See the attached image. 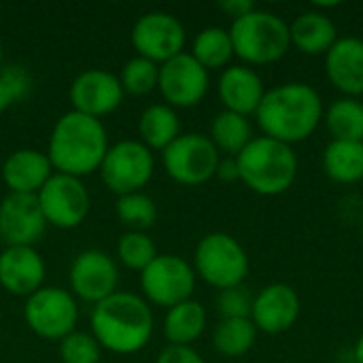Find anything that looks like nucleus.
<instances>
[{
  "label": "nucleus",
  "mask_w": 363,
  "mask_h": 363,
  "mask_svg": "<svg viewBox=\"0 0 363 363\" xmlns=\"http://www.w3.org/2000/svg\"><path fill=\"white\" fill-rule=\"evenodd\" d=\"M323 111L321 94L313 85L291 81L266 89L255 119L264 136L294 147L315 134Z\"/></svg>",
  "instance_id": "f257e3e1"
},
{
  "label": "nucleus",
  "mask_w": 363,
  "mask_h": 363,
  "mask_svg": "<svg viewBox=\"0 0 363 363\" xmlns=\"http://www.w3.org/2000/svg\"><path fill=\"white\" fill-rule=\"evenodd\" d=\"M108 147L106 128L100 119L68 111L51 130L47 157L55 172L83 179L100 170Z\"/></svg>",
  "instance_id": "f03ea898"
},
{
  "label": "nucleus",
  "mask_w": 363,
  "mask_h": 363,
  "mask_svg": "<svg viewBox=\"0 0 363 363\" xmlns=\"http://www.w3.org/2000/svg\"><path fill=\"white\" fill-rule=\"evenodd\" d=\"M91 336L117 355L143 351L153 336V311L147 300L130 291H115L91 311Z\"/></svg>",
  "instance_id": "7ed1b4c3"
},
{
  "label": "nucleus",
  "mask_w": 363,
  "mask_h": 363,
  "mask_svg": "<svg viewBox=\"0 0 363 363\" xmlns=\"http://www.w3.org/2000/svg\"><path fill=\"white\" fill-rule=\"evenodd\" d=\"M240 181L255 194L272 198L285 194L298 177V155L294 147L255 136L238 155Z\"/></svg>",
  "instance_id": "20e7f679"
},
{
  "label": "nucleus",
  "mask_w": 363,
  "mask_h": 363,
  "mask_svg": "<svg viewBox=\"0 0 363 363\" xmlns=\"http://www.w3.org/2000/svg\"><path fill=\"white\" fill-rule=\"evenodd\" d=\"M234 55L245 66H266L279 62L291 47L289 23L270 11L253 9L230 26Z\"/></svg>",
  "instance_id": "39448f33"
},
{
  "label": "nucleus",
  "mask_w": 363,
  "mask_h": 363,
  "mask_svg": "<svg viewBox=\"0 0 363 363\" xmlns=\"http://www.w3.org/2000/svg\"><path fill=\"white\" fill-rule=\"evenodd\" d=\"M194 270L206 285L223 291L242 285L249 274V255L232 234L211 232L196 245Z\"/></svg>",
  "instance_id": "423d86ee"
},
{
  "label": "nucleus",
  "mask_w": 363,
  "mask_h": 363,
  "mask_svg": "<svg viewBox=\"0 0 363 363\" xmlns=\"http://www.w3.org/2000/svg\"><path fill=\"white\" fill-rule=\"evenodd\" d=\"M221 153L211 143L208 136L189 132L181 134L170 147L162 151V164L166 174L187 187H198L208 183L219 166Z\"/></svg>",
  "instance_id": "0eeeda50"
},
{
  "label": "nucleus",
  "mask_w": 363,
  "mask_h": 363,
  "mask_svg": "<svg viewBox=\"0 0 363 363\" xmlns=\"http://www.w3.org/2000/svg\"><path fill=\"white\" fill-rule=\"evenodd\" d=\"M153 170V151L147 149L140 140L125 138L108 147L98 172L108 191L119 198L125 194L143 191V187L151 181Z\"/></svg>",
  "instance_id": "6e6552de"
},
{
  "label": "nucleus",
  "mask_w": 363,
  "mask_h": 363,
  "mask_svg": "<svg viewBox=\"0 0 363 363\" xmlns=\"http://www.w3.org/2000/svg\"><path fill=\"white\" fill-rule=\"evenodd\" d=\"M23 319L38 338L64 340L77 328L79 306L70 291L62 287H40L26 298Z\"/></svg>",
  "instance_id": "1a4fd4ad"
},
{
  "label": "nucleus",
  "mask_w": 363,
  "mask_h": 363,
  "mask_svg": "<svg viewBox=\"0 0 363 363\" xmlns=\"http://www.w3.org/2000/svg\"><path fill=\"white\" fill-rule=\"evenodd\" d=\"M140 287L149 304L172 308L191 300L196 289V270L179 255H157L140 272Z\"/></svg>",
  "instance_id": "9d476101"
},
{
  "label": "nucleus",
  "mask_w": 363,
  "mask_h": 363,
  "mask_svg": "<svg viewBox=\"0 0 363 363\" xmlns=\"http://www.w3.org/2000/svg\"><path fill=\"white\" fill-rule=\"evenodd\" d=\"M40 211L47 219V225L60 230L79 228L91 208V198L81 179L53 172L51 179L36 194Z\"/></svg>",
  "instance_id": "9b49d317"
},
{
  "label": "nucleus",
  "mask_w": 363,
  "mask_h": 363,
  "mask_svg": "<svg viewBox=\"0 0 363 363\" xmlns=\"http://www.w3.org/2000/svg\"><path fill=\"white\" fill-rule=\"evenodd\" d=\"M132 47L136 55L147 57L155 64H164L185 49V28L172 13L151 11L136 19L132 28Z\"/></svg>",
  "instance_id": "f8f14e48"
},
{
  "label": "nucleus",
  "mask_w": 363,
  "mask_h": 363,
  "mask_svg": "<svg viewBox=\"0 0 363 363\" xmlns=\"http://www.w3.org/2000/svg\"><path fill=\"white\" fill-rule=\"evenodd\" d=\"M208 70L202 68L187 51L160 64L157 89L164 102L172 108L198 106L208 94Z\"/></svg>",
  "instance_id": "ddd939ff"
},
{
  "label": "nucleus",
  "mask_w": 363,
  "mask_h": 363,
  "mask_svg": "<svg viewBox=\"0 0 363 363\" xmlns=\"http://www.w3.org/2000/svg\"><path fill=\"white\" fill-rule=\"evenodd\" d=\"M68 281L72 296L96 306L117 291L119 268L108 253L100 249H87L72 259Z\"/></svg>",
  "instance_id": "4468645a"
},
{
  "label": "nucleus",
  "mask_w": 363,
  "mask_h": 363,
  "mask_svg": "<svg viewBox=\"0 0 363 363\" xmlns=\"http://www.w3.org/2000/svg\"><path fill=\"white\" fill-rule=\"evenodd\" d=\"M68 96L72 111L102 121L104 115H111L121 106L125 91L117 74L102 68H87L74 77Z\"/></svg>",
  "instance_id": "2eb2a0df"
},
{
  "label": "nucleus",
  "mask_w": 363,
  "mask_h": 363,
  "mask_svg": "<svg viewBox=\"0 0 363 363\" xmlns=\"http://www.w3.org/2000/svg\"><path fill=\"white\" fill-rule=\"evenodd\" d=\"M47 230L36 196L9 194L0 202V238L6 247H34Z\"/></svg>",
  "instance_id": "dca6fc26"
},
{
  "label": "nucleus",
  "mask_w": 363,
  "mask_h": 363,
  "mask_svg": "<svg viewBox=\"0 0 363 363\" xmlns=\"http://www.w3.org/2000/svg\"><path fill=\"white\" fill-rule=\"evenodd\" d=\"M300 317V296L287 283H270L253 296L251 321L257 332L277 336L296 325Z\"/></svg>",
  "instance_id": "f3484780"
},
{
  "label": "nucleus",
  "mask_w": 363,
  "mask_h": 363,
  "mask_svg": "<svg viewBox=\"0 0 363 363\" xmlns=\"http://www.w3.org/2000/svg\"><path fill=\"white\" fill-rule=\"evenodd\" d=\"M45 283V262L34 247H6L0 253V287L17 298H30Z\"/></svg>",
  "instance_id": "a211bd4d"
},
{
  "label": "nucleus",
  "mask_w": 363,
  "mask_h": 363,
  "mask_svg": "<svg viewBox=\"0 0 363 363\" xmlns=\"http://www.w3.org/2000/svg\"><path fill=\"white\" fill-rule=\"evenodd\" d=\"M325 74L330 83L347 98L363 96V40L357 36H342L323 55Z\"/></svg>",
  "instance_id": "6ab92c4d"
},
{
  "label": "nucleus",
  "mask_w": 363,
  "mask_h": 363,
  "mask_svg": "<svg viewBox=\"0 0 363 363\" xmlns=\"http://www.w3.org/2000/svg\"><path fill=\"white\" fill-rule=\"evenodd\" d=\"M217 94L223 104V111H232L245 117H251L257 113L266 87L262 77L245 64L228 66L219 81H217Z\"/></svg>",
  "instance_id": "aec40b11"
},
{
  "label": "nucleus",
  "mask_w": 363,
  "mask_h": 363,
  "mask_svg": "<svg viewBox=\"0 0 363 363\" xmlns=\"http://www.w3.org/2000/svg\"><path fill=\"white\" fill-rule=\"evenodd\" d=\"M53 172L47 153L38 149H17L2 164V181L9 194L36 196Z\"/></svg>",
  "instance_id": "412c9836"
},
{
  "label": "nucleus",
  "mask_w": 363,
  "mask_h": 363,
  "mask_svg": "<svg viewBox=\"0 0 363 363\" xmlns=\"http://www.w3.org/2000/svg\"><path fill=\"white\" fill-rule=\"evenodd\" d=\"M289 38L291 47H296L304 55H325L340 36L330 15L313 9L300 13L289 23Z\"/></svg>",
  "instance_id": "4be33fe9"
},
{
  "label": "nucleus",
  "mask_w": 363,
  "mask_h": 363,
  "mask_svg": "<svg viewBox=\"0 0 363 363\" xmlns=\"http://www.w3.org/2000/svg\"><path fill=\"white\" fill-rule=\"evenodd\" d=\"M206 330V311L196 300H185L168 308L164 317V338L172 347H191Z\"/></svg>",
  "instance_id": "5701e85b"
},
{
  "label": "nucleus",
  "mask_w": 363,
  "mask_h": 363,
  "mask_svg": "<svg viewBox=\"0 0 363 363\" xmlns=\"http://www.w3.org/2000/svg\"><path fill=\"white\" fill-rule=\"evenodd\" d=\"M140 143L151 151H164L181 136V121L172 106L151 104L138 119Z\"/></svg>",
  "instance_id": "b1692460"
},
{
  "label": "nucleus",
  "mask_w": 363,
  "mask_h": 363,
  "mask_svg": "<svg viewBox=\"0 0 363 363\" xmlns=\"http://www.w3.org/2000/svg\"><path fill=\"white\" fill-rule=\"evenodd\" d=\"M323 172L340 185L359 183L363 179V143L334 140L323 149Z\"/></svg>",
  "instance_id": "393cba45"
},
{
  "label": "nucleus",
  "mask_w": 363,
  "mask_h": 363,
  "mask_svg": "<svg viewBox=\"0 0 363 363\" xmlns=\"http://www.w3.org/2000/svg\"><path fill=\"white\" fill-rule=\"evenodd\" d=\"M208 138L221 155L236 157L255 136H253V125L249 117L232 113V111H221L211 121Z\"/></svg>",
  "instance_id": "a878e982"
},
{
  "label": "nucleus",
  "mask_w": 363,
  "mask_h": 363,
  "mask_svg": "<svg viewBox=\"0 0 363 363\" xmlns=\"http://www.w3.org/2000/svg\"><path fill=\"white\" fill-rule=\"evenodd\" d=\"M191 57L206 70H225L234 57V45L230 30L221 26H208L200 30L191 43Z\"/></svg>",
  "instance_id": "bb28decb"
},
{
  "label": "nucleus",
  "mask_w": 363,
  "mask_h": 363,
  "mask_svg": "<svg viewBox=\"0 0 363 363\" xmlns=\"http://www.w3.org/2000/svg\"><path fill=\"white\" fill-rule=\"evenodd\" d=\"M323 123L334 140L363 143V102L357 98H338L323 111Z\"/></svg>",
  "instance_id": "cd10ccee"
},
{
  "label": "nucleus",
  "mask_w": 363,
  "mask_h": 363,
  "mask_svg": "<svg viewBox=\"0 0 363 363\" xmlns=\"http://www.w3.org/2000/svg\"><path fill=\"white\" fill-rule=\"evenodd\" d=\"M257 334L251 319H221L213 332V347L219 355L236 359L253 349Z\"/></svg>",
  "instance_id": "c85d7f7f"
},
{
  "label": "nucleus",
  "mask_w": 363,
  "mask_h": 363,
  "mask_svg": "<svg viewBox=\"0 0 363 363\" xmlns=\"http://www.w3.org/2000/svg\"><path fill=\"white\" fill-rule=\"evenodd\" d=\"M115 213L117 219L128 228V232H147L155 225L157 219V206L153 198L145 191L119 196L115 202Z\"/></svg>",
  "instance_id": "c756f323"
},
{
  "label": "nucleus",
  "mask_w": 363,
  "mask_h": 363,
  "mask_svg": "<svg viewBox=\"0 0 363 363\" xmlns=\"http://www.w3.org/2000/svg\"><path fill=\"white\" fill-rule=\"evenodd\" d=\"M117 257L125 268L143 272L157 257V249L147 232H125L117 240Z\"/></svg>",
  "instance_id": "7c9ffc66"
},
{
  "label": "nucleus",
  "mask_w": 363,
  "mask_h": 363,
  "mask_svg": "<svg viewBox=\"0 0 363 363\" xmlns=\"http://www.w3.org/2000/svg\"><path fill=\"white\" fill-rule=\"evenodd\" d=\"M157 77H160V64L134 55L128 60L121 68V87L130 96H147L157 87Z\"/></svg>",
  "instance_id": "2f4dec72"
},
{
  "label": "nucleus",
  "mask_w": 363,
  "mask_h": 363,
  "mask_svg": "<svg viewBox=\"0 0 363 363\" xmlns=\"http://www.w3.org/2000/svg\"><path fill=\"white\" fill-rule=\"evenodd\" d=\"M30 91H32V77L26 68L21 66L0 68V113L26 100Z\"/></svg>",
  "instance_id": "473e14b6"
},
{
  "label": "nucleus",
  "mask_w": 363,
  "mask_h": 363,
  "mask_svg": "<svg viewBox=\"0 0 363 363\" xmlns=\"http://www.w3.org/2000/svg\"><path fill=\"white\" fill-rule=\"evenodd\" d=\"M60 359L62 363H100L102 347L87 332H72L60 340Z\"/></svg>",
  "instance_id": "72a5a7b5"
},
{
  "label": "nucleus",
  "mask_w": 363,
  "mask_h": 363,
  "mask_svg": "<svg viewBox=\"0 0 363 363\" xmlns=\"http://www.w3.org/2000/svg\"><path fill=\"white\" fill-rule=\"evenodd\" d=\"M217 313L221 319H251L253 308V296L242 287H230L219 291L217 296Z\"/></svg>",
  "instance_id": "f704fd0d"
},
{
  "label": "nucleus",
  "mask_w": 363,
  "mask_h": 363,
  "mask_svg": "<svg viewBox=\"0 0 363 363\" xmlns=\"http://www.w3.org/2000/svg\"><path fill=\"white\" fill-rule=\"evenodd\" d=\"M155 363H206L204 357L194 349V347H172L168 345L162 349Z\"/></svg>",
  "instance_id": "c9c22d12"
},
{
  "label": "nucleus",
  "mask_w": 363,
  "mask_h": 363,
  "mask_svg": "<svg viewBox=\"0 0 363 363\" xmlns=\"http://www.w3.org/2000/svg\"><path fill=\"white\" fill-rule=\"evenodd\" d=\"M215 177H217L219 181H223V183L240 181V174H238V162H236V157H225V155H221Z\"/></svg>",
  "instance_id": "e433bc0d"
},
{
  "label": "nucleus",
  "mask_w": 363,
  "mask_h": 363,
  "mask_svg": "<svg viewBox=\"0 0 363 363\" xmlns=\"http://www.w3.org/2000/svg\"><path fill=\"white\" fill-rule=\"evenodd\" d=\"M219 9H221L225 15H230L232 21H234V19H238V17L251 13V11L255 9V4H253L251 0H223V2L219 4Z\"/></svg>",
  "instance_id": "4c0bfd02"
},
{
  "label": "nucleus",
  "mask_w": 363,
  "mask_h": 363,
  "mask_svg": "<svg viewBox=\"0 0 363 363\" xmlns=\"http://www.w3.org/2000/svg\"><path fill=\"white\" fill-rule=\"evenodd\" d=\"M353 362L363 363V334L357 338V342L353 347Z\"/></svg>",
  "instance_id": "58836bf2"
},
{
  "label": "nucleus",
  "mask_w": 363,
  "mask_h": 363,
  "mask_svg": "<svg viewBox=\"0 0 363 363\" xmlns=\"http://www.w3.org/2000/svg\"><path fill=\"white\" fill-rule=\"evenodd\" d=\"M0 68H2V43H0Z\"/></svg>",
  "instance_id": "ea45409f"
}]
</instances>
